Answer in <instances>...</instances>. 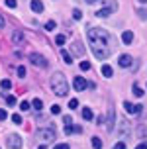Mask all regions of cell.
Returning a JSON list of instances; mask_svg holds the SVG:
<instances>
[{
  "label": "cell",
  "instance_id": "6da1fadb",
  "mask_svg": "<svg viewBox=\"0 0 147 149\" xmlns=\"http://www.w3.org/2000/svg\"><path fill=\"white\" fill-rule=\"evenodd\" d=\"M86 37H88V43H90V49L94 53L96 59H108L110 57V36H108V31L102 30V28H90L86 31Z\"/></svg>",
  "mask_w": 147,
  "mask_h": 149
},
{
  "label": "cell",
  "instance_id": "7a4b0ae2",
  "mask_svg": "<svg viewBox=\"0 0 147 149\" xmlns=\"http://www.w3.org/2000/svg\"><path fill=\"white\" fill-rule=\"evenodd\" d=\"M51 88L59 96H67V94H69V82H67L63 73H55L51 77Z\"/></svg>",
  "mask_w": 147,
  "mask_h": 149
},
{
  "label": "cell",
  "instance_id": "3957f363",
  "mask_svg": "<svg viewBox=\"0 0 147 149\" xmlns=\"http://www.w3.org/2000/svg\"><path fill=\"white\" fill-rule=\"evenodd\" d=\"M37 137L39 139H43L45 143H49L55 139V130H51V127H45V130H39L37 132Z\"/></svg>",
  "mask_w": 147,
  "mask_h": 149
},
{
  "label": "cell",
  "instance_id": "277c9868",
  "mask_svg": "<svg viewBox=\"0 0 147 149\" xmlns=\"http://www.w3.org/2000/svg\"><path fill=\"white\" fill-rule=\"evenodd\" d=\"M28 59L31 61V63H33L36 67H41V69H45L47 65H49V63H47V59H45V57H41L39 53H29V57H28Z\"/></svg>",
  "mask_w": 147,
  "mask_h": 149
},
{
  "label": "cell",
  "instance_id": "5b68a950",
  "mask_svg": "<svg viewBox=\"0 0 147 149\" xmlns=\"http://www.w3.org/2000/svg\"><path fill=\"white\" fill-rule=\"evenodd\" d=\"M6 143H8V147H10V149H20V147H22V137H20L18 134H12V135H8Z\"/></svg>",
  "mask_w": 147,
  "mask_h": 149
},
{
  "label": "cell",
  "instance_id": "8992f818",
  "mask_svg": "<svg viewBox=\"0 0 147 149\" xmlns=\"http://www.w3.org/2000/svg\"><path fill=\"white\" fill-rule=\"evenodd\" d=\"M73 86H75V90H84V88H88V82H86V79L84 77H75L73 79Z\"/></svg>",
  "mask_w": 147,
  "mask_h": 149
},
{
  "label": "cell",
  "instance_id": "52a82bcc",
  "mask_svg": "<svg viewBox=\"0 0 147 149\" xmlns=\"http://www.w3.org/2000/svg\"><path fill=\"white\" fill-rule=\"evenodd\" d=\"M114 124H116V112H114V108H110L108 110V118H106V130L112 132L114 130Z\"/></svg>",
  "mask_w": 147,
  "mask_h": 149
},
{
  "label": "cell",
  "instance_id": "ba28073f",
  "mask_svg": "<svg viewBox=\"0 0 147 149\" xmlns=\"http://www.w3.org/2000/svg\"><path fill=\"white\" fill-rule=\"evenodd\" d=\"M124 108H125V112H127V114H139L143 106H141V104H132V102H127V100H125V102H124Z\"/></svg>",
  "mask_w": 147,
  "mask_h": 149
},
{
  "label": "cell",
  "instance_id": "9c48e42d",
  "mask_svg": "<svg viewBox=\"0 0 147 149\" xmlns=\"http://www.w3.org/2000/svg\"><path fill=\"white\" fill-rule=\"evenodd\" d=\"M118 65H120V67H124V69H127V67H132V65H133V59L130 57V55H120Z\"/></svg>",
  "mask_w": 147,
  "mask_h": 149
},
{
  "label": "cell",
  "instance_id": "30bf717a",
  "mask_svg": "<svg viewBox=\"0 0 147 149\" xmlns=\"http://www.w3.org/2000/svg\"><path fill=\"white\" fill-rule=\"evenodd\" d=\"M127 135H130V122L122 120L120 122V137H127Z\"/></svg>",
  "mask_w": 147,
  "mask_h": 149
},
{
  "label": "cell",
  "instance_id": "8fae6325",
  "mask_svg": "<svg viewBox=\"0 0 147 149\" xmlns=\"http://www.w3.org/2000/svg\"><path fill=\"white\" fill-rule=\"evenodd\" d=\"M114 10H116V4H112V6H106V8H102V10H98V12H96V16H98V18H108Z\"/></svg>",
  "mask_w": 147,
  "mask_h": 149
},
{
  "label": "cell",
  "instance_id": "7c38bea8",
  "mask_svg": "<svg viewBox=\"0 0 147 149\" xmlns=\"http://www.w3.org/2000/svg\"><path fill=\"white\" fill-rule=\"evenodd\" d=\"M71 53H73V55H77V57H81L82 53H84V47H82L81 41H75V43L71 45Z\"/></svg>",
  "mask_w": 147,
  "mask_h": 149
},
{
  "label": "cell",
  "instance_id": "4fadbf2b",
  "mask_svg": "<svg viewBox=\"0 0 147 149\" xmlns=\"http://www.w3.org/2000/svg\"><path fill=\"white\" fill-rule=\"evenodd\" d=\"M26 39V36H24V31H20V30H16L14 33H12V43H16V45H20Z\"/></svg>",
  "mask_w": 147,
  "mask_h": 149
},
{
  "label": "cell",
  "instance_id": "5bb4252c",
  "mask_svg": "<svg viewBox=\"0 0 147 149\" xmlns=\"http://www.w3.org/2000/svg\"><path fill=\"white\" fill-rule=\"evenodd\" d=\"M29 6H31V10H33L36 14H41V12H43V8H45L41 0H31V4H29Z\"/></svg>",
  "mask_w": 147,
  "mask_h": 149
},
{
  "label": "cell",
  "instance_id": "9a60e30c",
  "mask_svg": "<svg viewBox=\"0 0 147 149\" xmlns=\"http://www.w3.org/2000/svg\"><path fill=\"white\" fill-rule=\"evenodd\" d=\"M82 132V127H79V126H71V124H67L65 126V134L67 135H71V134H81Z\"/></svg>",
  "mask_w": 147,
  "mask_h": 149
},
{
  "label": "cell",
  "instance_id": "2e32d148",
  "mask_svg": "<svg viewBox=\"0 0 147 149\" xmlns=\"http://www.w3.org/2000/svg\"><path fill=\"white\" fill-rule=\"evenodd\" d=\"M122 41H124L125 45H130L133 41V31H130V30H125L124 33H122Z\"/></svg>",
  "mask_w": 147,
  "mask_h": 149
},
{
  "label": "cell",
  "instance_id": "e0dca14e",
  "mask_svg": "<svg viewBox=\"0 0 147 149\" xmlns=\"http://www.w3.org/2000/svg\"><path fill=\"white\" fill-rule=\"evenodd\" d=\"M59 53H61V59L65 61L67 65H71V63H73V55H71V53H69V51H65V49H61V51H59Z\"/></svg>",
  "mask_w": 147,
  "mask_h": 149
},
{
  "label": "cell",
  "instance_id": "ac0fdd59",
  "mask_svg": "<svg viewBox=\"0 0 147 149\" xmlns=\"http://www.w3.org/2000/svg\"><path fill=\"white\" fill-rule=\"evenodd\" d=\"M100 71H102V74L106 77V79H110L112 74H114V71H112L110 65H102V69H100Z\"/></svg>",
  "mask_w": 147,
  "mask_h": 149
},
{
  "label": "cell",
  "instance_id": "d6986e66",
  "mask_svg": "<svg viewBox=\"0 0 147 149\" xmlns=\"http://www.w3.org/2000/svg\"><path fill=\"white\" fill-rule=\"evenodd\" d=\"M82 118L86 120V122H90V120L94 118V114H92V110H90V108H82Z\"/></svg>",
  "mask_w": 147,
  "mask_h": 149
},
{
  "label": "cell",
  "instance_id": "ffe728a7",
  "mask_svg": "<svg viewBox=\"0 0 147 149\" xmlns=\"http://www.w3.org/2000/svg\"><path fill=\"white\" fill-rule=\"evenodd\" d=\"M31 106H33V110H41V108H43V102H41V98H33Z\"/></svg>",
  "mask_w": 147,
  "mask_h": 149
},
{
  "label": "cell",
  "instance_id": "44dd1931",
  "mask_svg": "<svg viewBox=\"0 0 147 149\" xmlns=\"http://www.w3.org/2000/svg\"><path fill=\"white\" fill-rule=\"evenodd\" d=\"M92 147L94 149H102V139H100V137H92Z\"/></svg>",
  "mask_w": 147,
  "mask_h": 149
},
{
  "label": "cell",
  "instance_id": "7402d4cb",
  "mask_svg": "<svg viewBox=\"0 0 147 149\" xmlns=\"http://www.w3.org/2000/svg\"><path fill=\"white\" fill-rule=\"evenodd\" d=\"M133 94H135V96H137V98H141V96H143V90H141L139 88V86H137V84H133Z\"/></svg>",
  "mask_w": 147,
  "mask_h": 149
},
{
  "label": "cell",
  "instance_id": "603a6c76",
  "mask_svg": "<svg viewBox=\"0 0 147 149\" xmlns=\"http://www.w3.org/2000/svg\"><path fill=\"white\" fill-rule=\"evenodd\" d=\"M65 41H67V37L63 36V33H59V36L55 37V43H57V45H63V43H65Z\"/></svg>",
  "mask_w": 147,
  "mask_h": 149
},
{
  "label": "cell",
  "instance_id": "cb8c5ba5",
  "mask_svg": "<svg viewBox=\"0 0 147 149\" xmlns=\"http://www.w3.org/2000/svg\"><path fill=\"white\" fill-rule=\"evenodd\" d=\"M6 102H8V106H16V102H18V100H16V96L8 94V96H6Z\"/></svg>",
  "mask_w": 147,
  "mask_h": 149
},
{
  "label": "cell",
  "instance_id": "d4e9b609",
  "mask_svg": "<svg viewBox=\"0 0 147 149\" xmlns=\"http://www.w3.org/2000/svg\"><path fill=\"white\" fill-rule=\"evenodd\" d=\"M0 86H2V88H4V90H8V88H12V82L8 81V79H4V81L0 82Z\"/></svg>",
  "mask_w": 147,
  "mask_h": 149
},
{
  "label": "cell",
  "instance_id": "484cf974",
  "mask_svg": "<svg viewBox=\"0 0 147 149\" xmlns=\"http://www.w3.org/2000/svg\"><path fill=\"white\" fill-rule=\"evenodd\" d=\"M26 67H22V65H20V67H18V77H20V79H26Z\"/></svg>",
  "mask_w": 147,
  "mask_h": 149
},
{
  "label": "cell",
  "instance_id": "4316f807",
  "mask_svg": "<svg viewBox=\"0 0 147 149\" xmlns=\"http://www.w3.org/2000/svg\"><path fill=\"white\" fill-rule=\"evenodd\" d=\"M137 16H139L141 20H147V10L145 8H139V10H137Z\"/></svg>",
  "mask_w": 147,
  "mask_h": 149
},
{
  "label": "cell",
  "instance_id": "83f0119b",
  "mask_svg": "<svg viewBox=\"0 0 147 149\" xmlns=\"http://www.w3.org/2000/svg\"><path fill=\"white\" fill-rule=\"evenodd\" d=\"M29 106H31V104H29L28 100H24V102H20V110L26 112V110H29Z\"/></svg>",
  "mask_w": 147,
  "mask_h": 149
},
{
  "label": "cell",
  "instance_id": "f1b7e54d",
  "mask_svg": "<svg viewBox=\"0 0 147 149\" xmlns=\"http://www.w3.org/2000/svg\"><path fill=\"white\" fill-rule=\"evenodd\" d=\"M77 106H79V100H77V98H71V100H69V108H71V110H75Z\"/></svg>",
  "mask_w": 147,
  "mask_h": 149
},
{
  "label": "cell",
  "instance_id": "f546056e",
  "mask_svg": "<svg viewBox=\"0 0 147 149\" xmlns=\"http://www.w3.org/2000/svg\"><path fill=\"white\" fill-rule=\"evenodd\" d=\"M73 18H75V20H81V18H82V12L79 10V8H75V10H73Z\"/></svg>",
  "mask_w": 147,
  "mask_h": 149
},
{
  "label": "cell",
  "instance_id": "4dcf8cb0",
  "mask_svg": "<svg viewBox=\"0 0 147 149\" xmlns=\"http://www.w3.org/2000/svg\"><path fill=\"white\" fill-rule=\"evenodd\" d=\"M12 122L14 124H22V116L20 114H12Z\"/></svg>",
  "mask_w": 147,
  "mask_h": 149
},
{
  "label": "cell",
  "instance_id": "1f68e13d",
  "mask_svg": "<svg viewBox=\"0 0 147 149\" xmlns=\"http://www.w3.org/2000/svg\"><path fill=\"white\" fill-rule=\"evenodd\" d=\"M90 69V63L88 61H81V71H88Z\"/></svg>",
  "mask_w": 147,
  "mask_h": 149
},
{
  "label": "cell",
  "instance_id": "d6a6232c",
  "mask_svg": "<svg viewBox=\"0 0 147 149\" xmlns=\"http://www.w3.org/2000/svg\"><path fill=\"white\" fill-rule=\"evenodd\" d=\"M51 114H61V106H59V104H53L51 106Z\"/></svg>",
  "mask_w": 147,
  "mask_h": 149
},
{
  "label": "cell",
  "instance_id": "836d02e7",
  "mask_svg": "<svg viewBox=\"0 0 147 149\" xmlns=\"http://www.w3.org/2000/svg\"><path fill=\"white\" fill-rule=\"evenodd\" d=\"M45 30L53 31V30H55V22H47V24H45Z\"/></svg>",
  "mask_w": 147,
  "mask_h": 149
},
{
  "label": "cell",
  "instance_id": "e575fe53",
  "mask_svg": "<svg viewBox=\"0 0 147 149\" xmlns=\"http://www.w3.org/2000/svg\"><path fill=\"white\" fill-rule=\"evenodd\" d=\"M6 6L8 8H16V6H18V2H16V0H6Z\"/></svg>",
  "mask_w": 147,
  "mask_h": 149
},
{
  "label": "cell",
  "instance_id": "d590c367",
  "mask_svg": "<svg viewBox=\"0 0 147 149\" xmlns=\"http://www.w3.org/2000/svg\"><path fill=\"white\" fill-rule=\"evenodd\" d=\"M53 149H71V147H69V143H59V145H55Z\"/></svg>",
  "mask_w": 147,
  "mask_h": 149
},
{
  "label": "cell",
  "instance_id": "8d00e7d4",
  "mask_svg": "<svg viewBox=\"0 0 147 149\" xmlns=\"http://www.w3.org/2000/svg\"><path fill=\"white\" fill-rule=\"evenodd\" d=\"M114 149H127V147H125V143H124V141H118L116 145H114Z\"/></svg>",
  "mask_w": 147,
  "mask_h": 149
},
{
  "label": "cell",
  "instance_id": "74e56055",
  "mask_svg": "<svg viewBox=\"0 0 147 149\" xmlns=\"http://www.w3.org/2000/svg\"><path fill=\"white\" fill-rule=\"evenodd\" d=\"M6 118H8V112L4 108H0V120H6Z\"/></svg>",
  "mask_w": 147,
  "mask_h": 149
},
{
  "label": "cell",
  "instance_id": "f35d334b",
  "mask_svg": "<svg viewBox=\"0 0 147 149\" xmlns=\"http://www.w3.org/2000/svg\"><path fill=\"white\" fill-rule=\"evenodd\" d=\"M63 122H65V124H71L73 118H71V116H63Z\"/></svg>",
  "mask_w": 147,
  "mask_h": 149
},
{
  "label": "cell",
  "instance_id": "ab89813d",
  "mask_svg": "<svg viewBox=\"0 0 147 149\" xmlns=\"http://www.w3.org/2000/svg\"><path fill=\"white\" fill-rule=\"evenodd\" d=\"M135 149H147V141H143V143H139Z\"/></svg>",
  "mask_w": 147,
  "mask_h": 149
},
{
  "label": "cell",
  "instance_id": "60d3db41",
  "mask_svg": "<svg viewBox=\"0 0 147 149\" xmlns=\"http://www.w3.org/2000/svg\"><path fill=\"white\" fill-rule=\"evenodd\" d=\"M86 4H96V2H100V0H84Z\"/></svg>",
  "mask_w": 147,
  "mask_h": 149
},
{
  "label": "cell",
  "instance_id": "b9f144b4",
  "mask_svg": "<svg viewBox=\"0 0 147 149\" xmlns=\"http://www.w3.org/2000/svg\"><path fill=\"white\" fill-rule=\"evenodd\" d=\"M2 28H4V18L0 16V30H2Z\"/></svg>",
  "mask_w": 147,
  "mask_h": 149
},
{
  "label": "cell",
  "instance_id": "7bdbcfd3",
  "mask_svg": "<svg viewBox=\"0 0 147 149\" xmlns=\"http://www.w3.org/2000/svg\"><path fill=\"white\" fill-rule=\"evenodd\" d=\"M137 2H139V4H147V0H137Z\"/></svg>",
  "mask_w": 147,
  "mask_h": 149
},
{
  "label": "cell",
  "instance_id": "ee69618b",
  "mask_svg": "<svg viewBox=\"0 0 147 149\" xmlns=\"http://www.w3.org/2000/svg\"><path fill=\"white\" fill-rule=\"evenodd\" d=\"M37 149H45V145H41V147H37Z\"/></svg>",
  "mask_w": 147,
  "mask_h": 149
}]
</instances>
